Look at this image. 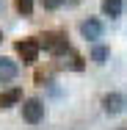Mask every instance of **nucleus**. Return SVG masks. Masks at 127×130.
I'll list each match as a JSON object with an SVG mask.
<instances>
[{
	"label": "nucleus",
	"instance_id": "nucleus-2",
	"mask_svg": "<svg viewBox=\"0 0 127 130\" xmlns=\"http://www.w3.org/2000/svg\"><path fill=\"white\" fill-rule=\"evenodd\" d=\"M14 53H17V58H20L25 67H33V64L39 61V53H42L39 36H25V39H17V42H14Z\"/></svg>",
	"mask_w": 127,
	"mask_h": 130
},
{
	"label": "nucleus",
	"instance_id": "nucleus-5",
	"mask_svg": "<svg viewBox=\"0 0 127 130\" xmlns=\"http://www.w3.org/2000/svg\"><path fill=\"white\" fill-rule=\"evenodd\" d=\"M20 108H22V119H25L28 125L44 122V103L39 97H25V103L20 105Z\"/></svg>",
	"mask_w": 127,
	"mask_h": 130
},
{
	"label": "nucleus",
	"instance_id": "nucleus-14",
	"mask_svg": "<svg viewBox=\"0 0 127 130\" xmlns=\"http://www.w3.org/2000/svg\"><path fill=\"white\" fill-rule=\"evenodd\" d=\"M0 42H3V30H0Z\"/></svg>",
	"mask_w": 127,
	"mask_h": 130
},
{
	"label": "nucleus",
	"instance_id": "nucleus-1",
	"mask_svg": "<svg viewBox=\"0 0 127 130\" xmlns=\"http://www.w3.org/2000/svg\"><path fill=\"white\" fill-rule=\"evenodd\" d=\"M39 44H42V50L52 55V58H66L69 53H72V44H69V39H66V33L64 30H44L42 36H39Z\"/></svg>",
	"mask_w": 127,
	"mask_h": 130
},
{
	"label": "nucleus",
	"instance_id": "nucleus-4",
	"mask_svg": "<svg viewBox=\"0 0 127 130\" xmlns=\"http://www.w3.org/2000/svg\"><path fill=\"white\" fill-rule=\"evenodd\" d=\"M100 105H102V111H105L108 116H119V113L127 111V97L122 91H105L100 97Z\"/></svg>",
	"mask_w": 127,
	"mask_h": 130
},
{
	"label": "nucleus",
	"instance_id": "nucleus-10",
	"mask_svg": "<svg viewBox=\"0 0 127 130\" xmlns=\"http://www.w3.org/2000/svg\"><path fill=\"white\" fill-rule=\"evenodd\" d=\"M11 6H14V11H17L20 17H30V14H33L36 0H11Z\"/></svg>",
	"mask_w": 127,
	"mask_h": 130
},
{
	"label": "nucleus",
	"instance_id": "nucleus-9",
	"mask_svg": "<svg viewBox=\"0 0 127 130\" xmlns=\"http://www.w3.org/2000/svg\"><path fill=\"white\" fill-rule=\"evenodd\" d=\"M127 8L124 0H100V11L102 17H111V20H116V17H122Z\"/></svg>",
	"mask_w": 127,
	"mask_h": 130
},
{
	"label": "nucleus",
	"instance_id": "nucleus-15",
	"mask_svg": "<svg viewBox=\"0 0 127 130\" xmlns=\"http://www.w3.org/2000/svg\"><path fill=\"white\" fill-rule=\"evenodd\" d=\"M116 130H127V127H116Z\"/></svg>",
	"mask_w": 127,
	"mask_h": 130
},
{
	"label": "nucleus",
	"instance_id": "nucleus-3",
	"mask_svg": "<svg viewBox=\"0 0 127 130\" xmlns=\"http://www.w3.org/2000/svg\"><path fill=\"white\" fill-rule=\"evenodd\" d=\"M77 30H80V39H86L88 44H97L102 36H105V22H102L100 17H86L77 25Z\"/></svg>",
	"mask_w": 127,
	"mask_h": 130
},
{
	"label": "nucleus",
	"instance_id": "nucleus-8",
	"mask_svg": "<svg viewBox=\"0 0 127 130\" xmlns=\"http://www.w3.org/2000/svg\"><path fill=\"white\" fill-rule=\"evenodd\" d=\"M88 61H91V64H97V67H105V64L111 61V47H108V44H102V42L91 44V47H88Z\"/></svg>",
	"mask_w": 127,
	"mask_h": 130
},
{
	"label": "nucleus",
	"instance_id": "nucleus-7",
	"mask_svg": "<svg viewBox=\"0 0 127 130\" xmlns=\"http://www.w3.org/2000/svg\"><path fill=\"white\" fill-rule=\"evenodd\" d=\"M22 103H25V94H22L20 86H11V89H3L0 91V111H8V108L22 105Z\"/></svg>",
	"mask_w": 127,
	"mask_h": 130
},
{
	"label": "nucleus",
	"instance_id": "nucleus-6",
	"mask_svg": "<svg viewBox=\"0 0 127 130\" xmlns=\"http://www.w3.org/2000/svg\"><path fill=\"white\" fill-rule=\"evenodd\" d=\"M17 78H20V64L8 55H0V86L14 83Z\"/></svg>",
	"mask_w": 127,
	"mask_h": 130
},
{
	"label": "nucleus",
	"instance_id": "nucleus-11",
	"mask_svg": "<svg viewBox=\"0 0 127 130\" xmlns=\"http://www.w3.org/2000/svg\"><path fill=\"white\" fill-rule=\"evenodd\" d=\"M83 67H86V58H83V55H80V53H69V69H75V72H80V69H83Z\"/></svg>",
	"mask_w": 127,
	"mask_h": 130
},
{
	"label": "nucleus",
	"instance_id": "nucleus-13",
	"mask_svg": "<svg viewBox=\"0 0 127 130\" xmlns=\"http://www.w3.org/2000/svg\"><path fill=\"white\" fill-rule=\"evenodd\" d=\"M66 3H69V6H77V3H80V0H66Z\"/></svg>",
	"mask_w": 127,
	"mask_h": 130
},
{
	"label": "nucleus",
	"instance_id": "nucleus-12",
	"mask_svg": "<svg viewBox=\"0 0 127 130\" xmlns=\"http://www.w3.org/2000/svg\"><path fill=\"white\" fill-rule=\"evenodd\" d=\"M64 3L66 0H39V6L44 11H58V8H64Z\"/></svg>",
	"mask_w": 127,
	"mask_h": 130
}]
</instances>
